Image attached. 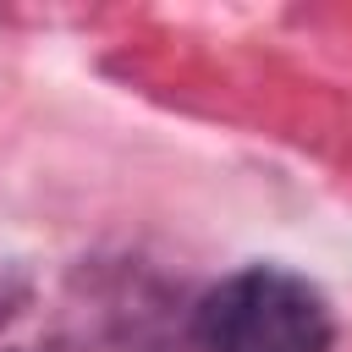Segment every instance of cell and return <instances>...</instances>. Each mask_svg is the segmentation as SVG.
<instances>
[{"mask_svg": "<svg viewBox=\"0 0 352 352\" xmlns=\"http://www.w3.org/2000/svg\"><path fill=\"white\" fill-rule=\"evenodd\" d=\"M336 336L324 297L275 264L226 275L198 302L204 352H324Z\"/></svg>", "mask_w": 352, "mask_h": 352, "instance_id": "cell-1", "label": "cell"}]
</instances>
